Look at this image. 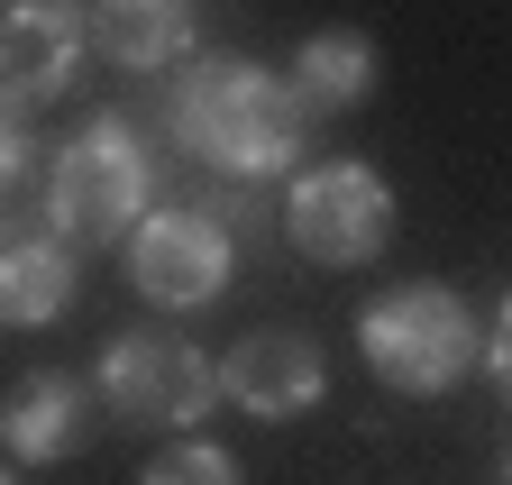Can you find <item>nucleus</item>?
<instances>
[{
	"label": "nucleus",
	"instance_id": "20e7f679",
	"mask_svg": "<svg viewBox=\"0 0 512 485\" xmlns=\"http://www.w3.org/2000/svg\"><path fill=\"white\" fill-rule=\"evenodd\" d=\"M101 403L119 421H138V431H192V421H211L220 403V357L183 330H119L92 367Z\"/></svg>",
	"mask_w": 512,
	"mask_h": 485
},
{
	"label": "nucleus",
	"instance_id": "9d476101",
	"mask_svg": "<svg viewBox=\"0 0 512 485\" xmlns=\"http://www.w3.org/2000/svg\"><path fill=\"white\" fill-rule=\"evenodd\" d=\"M202 46V0H92V55L119 74H174Z\"/></svg>",
	"mask_w": 512,
	"mask_h": 485
},
{
	"label": "nucleus",
	"instance_id": "f03ea898",
	"mask_svg": "<svg viewBox=\"0 0 512 485\" xmlns=\"http://www.w3.org/2000/svg\"><path fill=\"white\" fill-rule=\"evenodd\" d=\"M147 202H156V147L138 138L128 110L83 119V129L55 147V165H46V229L74 238V248L128 238L147 220Z\"/></svg>",
	"mask_w": 512,
	"mask_h": 485
},
{
	"label": "nucleus",
	"instance_id": "9b49d317",
	"mask_svg": "<svg viewBox=\"0 0 512 485\" xmlns=\"http://www.w3.org/2000/svg\"><path fill=\"white\" fill-rule=\"evenodd\" d=\"M284 92H293L302 119H348L375 92V37H357V28H311L302 55L284 65Z\"/></svg>",
	"mask_w": 512,
	"mask_h": 485
},
{
	"label": "nucleus",
	"instance_id": "4468645a",
	"mask_svg": "<svg viewBox=\"0 0 512 485\" xmlns=\"http://www.w3.org/2000/svg\"><path fill=\"white\" fill-rule=\"evenodd\" d=\"M485 376L512 394V293H503V312H494V330H485Z\"/></svg>",
	"mask_w": 512,
	"mask_h": 485
},
{
	"label": "nucleus",
	"instance_id": "423d86ee",
	"mask_svg": "<svg viewBox=\"0 0 512 485\" xmlns=\"http://www.w3.org/2000/svg\"><path fill=\"white\" fill-rule=\"evenodd\" d=\"M128 248V284H138L156 312H202V302L229 293V266H238V238L211 220V211H147L138 229L119 238Z\"/></svg>",
	"mask_w": 512,
	"mask_h": 485
},
{
	"label": "nucleus",
	"instance_id": "f8f14e48",
	"mask_svg": "<svg viewBox=\"0 0 512 485\" xmlns=\"http://www.w3.org/2000/svg\"><path fill=\"white\" fill-rule=\"evenodd\" d=\"M64 302H74V238H0V330H46L64 321Z\"/></svg>",
	"mask_w": 512,
	"mask_h": 485
},
{
	"label": "nucleus",
	"instance_id": "1a4fd4ad",
	"mask_svg": "<svg viewBox=\"0 0 512 485\" xmlns=\"http://www.w3.org/2000/svg\"><path fill=\"white\" fill-rule=\"evenodd\" d=\"M92 403H101V385L83 394V376L37 367L28 385H10V403H0V458H19V467L74 458V449L92 440Z\"/></svg>",
	"mask_w": 512,
	"mask_h": 485
},
{
	"label": "nucleus",
	"instance_id": "39448f33",
	"mask_svg": "<svg viewBox=\"0 0 512 485\" xmlns=\"http://www.w3.org/2000/svg\"><path fill=\"white\" fill-rule=\"evenodd\" d=\"M284 238L311 266H366V257H384V238H394V184H384L375 165H357V156L293 165Z\"/></svg>",
	"mask_w": 512,
	"mask_h": 485
},
{
	"label": "nucleus",
	"instance_id": "6e6552de",
	"mask_svg": "<svg viewBox=\"0 0 512 485\" xmlns=\"http://www.w3.org/2000/svg\"><path fill=\"white\" fill-rule=\"evenodd\" d=\"M220 394L256 421H293L311 412L320 394H330V357H320V339L302 330H247L229 357H220Z\"/></svg>",
	"mask_w": 512,
	"mask_h": 485
},
{
	"label": "nucleus",
	"instance_id": "7ed1b4c3",
	"mask_svg": "<svg viewBox=\"0 0 512 485\" xmlns=\"http://www.w3.org/2000/svg\"><path fill=\"white\" fill-rule=\"evenodd\" d=\"M357 348H366V367L394 385V394H458L467 385V367H485V330H476V312L448 284H394L384 302H366L357 312Z\"/></svg>",
	"mask_w": 512,
	"mask_h": 485
},
{
	"label": "nucleus",
	"instance_id": "ddd939ff",
	"mask_svg": "<svg viewBox=\"0 0 512 485\" xmlns=\"http://www.w3.org/2000/svg\"><path fill=\"white\" fill-rule=\"evenodd\" d=\"M138 485H247V476H238V458H229L220 440H174V449L147 458Z\"/></svg>",
	"mask_w": 512,
	"mask_h": 485
},
{
	"label": "nucleus",
	"instance_id": "f257e3e1",
	"mask_svg": "<svg viewBox=\"0 0 512 485\" xmlns=\"http://www.w3.org/2000/svg\"><path fill=\"white\" fill-rule=\"evenodd\" d=\"M165 129L192 165L229 174V184H275L302 165L311 119L293 110L284 74H266L256 55H192L165 83Z\"/></svg>",
	"mask_w": 512,
	"mask_h": 485
},
{
	"label": "nucleus",
	"instance_id": "2eb2a0df",
	"mask_svg": "<svg viewBox=\"0 0 512 485\" xmlns=\"http://www.w3.org/2000/svg\"><path fill=\"white\" fill-rule=\"evenodd\" d=\"M0 485H19V458H0Z\"/></svg>",
	"mask_w": 512,
	"mask_h": 485
},
{
	"label": "nucleus",
	"instance_id": "0eeeda50",
	"mask_svg": "<svg viewBox=\"0 0 512 485\" xmlns=\"http://www.w3.org/2000/svg\"><path fill=\"white\" fill-rule=\"evenodd\" d=\"M83 55H92L83 0H10L0 10V119H28L55 92H74Z\"/></svg>",
	"mask_w": 512,
	"mask_h": 485
},
{
	"label": "nucleus",
	"instance_id": "dca6fc26",
	"mask_svg": "<svg viewBox=\"0 0 512 485\" xmlns=\"http://www.w3.org/2000/svg\"><path fill=\"white\" fill-rule=\"evenodd\" d=\"M503 467H512V458H503Z\"/></svg>",
	"mask_w": 512,
	"mask_h": 485
}]
</instances>
